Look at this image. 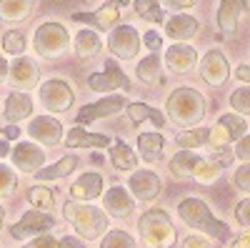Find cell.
<instances>
[{
  "instance_id": "cell-23",
  "label": "cell",
  "mask_w": 250,
  "mask_h": 248,
  "mask_svg": "<svg viewBox=\"0 0 250 248\" xmlns=\"http://www.w3.org/2000/svg\"><path fill=\"white\" fill-rule=\"evenodd\" d=\"M203 160V156H198L195 151H180L170 158L168 163V168L175 178H193L195 168H198V163Z\"/></svg>"
},
{
  "instance_id": "cell-4",
  "label": "cell",
  "mask_w": 250,
  "mask_h": 248,
  "mask_svg": "<svg viewBox=\"0 0 250 248\" xmlns=\"http://www.w3.org/2000/svg\"><path fill=\"white\" fill-rule=\"evenodd\" d=\"M138 228H140V236L143 241L148 243V246H155V248H168L173 241H175V228H173V221L168 218V213L165 211H148L140 223H138Z\"/></svg>"
},
{
  "instance_id": "cell-33",
  "label": "cell",
  "mask_w": 250,
  "mask_h": 248,
  "mask_svg": "<svg viewBox=\"0 0 250 248\" xmlns=\"http://www.w3.org/2000/svg\"><path fill=\"white\" fill-rule=\"evenodd\" d=\"M208 138H210V131L208 128H193V131H183L175 140L183 151H195V148L205 146Z\"/></svg>"
},
{
  "instance_id": "cell-20",
  "label": "cell",
  "mask_w": 250,
  "mask_h": 248,
  "mask_svg": "<svg viewBox=\"0 0 250 248\" xmlns=\"http://www.w3.org/2000/svg\"><path fill=\"white\" fill-rule=\"evenodd\" d=\"M100 191H103V176L100 173H83L70 188L75 201H93L100 196Z\"/></svg>"
},
{
  "instance_id": "cell-40",
  "label": "cell",
  "mask_w": 250,
  "mask_h": 248,
  "mask_svg": "<svg viewBox=\"0 0 250 248\" xmlns=\"http://www.w3.org/2000/svg\"><path fill=\"white\" fill-rule=\"evenodd\" d=\"M233 185L243 193H250V163H243L233 173Z\"/></svg>"
},
{
  "instance_id": "cell-38",
  "label": "cell",
  "mask_w": 250,
  "mask_h": 248,
  "mask_svg": "<svg viewBox=\"0 0 250 248\" xmlns=\"http://www.w3.org/2000/svg\"><path fill=\"white\" fill-rule=\"evenodd\" d=\"M230 106L240 115H250V88H235L230 93Z\"/></svg>"
},
{
  "instance_id": "cell-16",
  "label": "cell",
  "mask_w": 250,
  "mask_h": 248,
  "mask_svg": "<svg viewBox=\"0 0 250 248\" xmlns=\"http://www.w3.org/2000/svg\"><path fill=\"white\" fill-rule=\"evenodd\" d=\"M28 133L35 140L45 143V146H58L60 138H62V126H60V120H55L50 115H38V118L30 120Z\"/></svg>"
},
{
  "instance_id": "cell-32",
  "label": "cell",
  "mask_w": 250,
  "mask_h": 248,
  "mask_svg": "<svg viewBox=\"0 0 250 248\" xmlns=\"http://www.w3.org/2000/svg\"><path fill=\"white\" fill-rule=\"evenodd\" d=\"M218 126L228 133L230 143H233V140L238 143V140L248 133V123H245V118H240V115H235V113H225V115H220V118H218Z\"/></svg>"
},
{
  "instance_id": "cell-5",
  "label": "cell",
  "mask_w": 250,
  "mask_h": 248,
  "mask_svg": "<svg viewBox=\"0 0 250 248\" xmlns=\"http://www.w3.org/2000/svg\"><path fill=\"white\" fill-rule=\"evenodd\" d=\"M33 45H35V53L40 58L53 60V58H60L62 53L68 50L70 35L60 23H45V25H40L35 30V43Z\"/></svg>"
},
{
  "instance_id": "cell-22",
  "label": "cell",
  "mask_w": 250,
  "mask_h": 248,
  "mask_svg": "<svg viewBox=\"0 0 250 248\" xmlns=\"http://www.w3.org/2000/svg\"><path fill=\"white\" fill-rule=\"evenodd\" d=\"M65 146L68 148H105L113 146L108 135H100V133H88L83 128H73L65 138Z\"/></svg>"
},
{
  "instance_id": "cell-49",
  "label": "cell",
  "mask_w": 250,
  "mask_h": 248,
  "mask_svg": "<svg viewBox=\"0 0 250 248\" xmlns=\"http://www.w3.org/2000/svg\"><path fill=\"white\" fill-rule=\"evenodd\" d=\"M0 135H3L5 140H15V138H20V128L18 126H8V128L0 131Z\"/></svg>"
},
{
  "instance_id": "cell-54",
  "label": "cell",
  "mask_w": 250,
  "mask_h": 248,
  "mask_svg": "<svg viewBox=\"0 0 250 248\" xmlns=\"http://www.w3.org/2000/svg\"><path fill=\"white\" fill-rule=\"evenodd\" d=\"M0 156H8V143L0 140Z\"/></svg>"
},
{
  "instance_id": "cell-21",
  "label": "cell",
  "mask_w": 250,
  "mask_h": 248,
  "mask_svg": "<svg viewBox=\"0 0 250 248\" xmlns=\"http://www.w3.org/2000/svg\"><path fill=\"white\" fill-rule=\"evenodd\" d=\"M103 201H105V211L113 213L115 218H128L133 213V205H135L133 198L125 193V188H118V185H115V188H110Z\"/></svg>"
},
{
  "instance_id": "cell-28",
  "label": "cell",
  "mask_w": 250,
  "mask_h": 248,
  "mask_svg": "<svg viewBox=\"0 0 250 248\" xmlns=\"http://www.w3.org/2000/svg\"><path fill=\"white\" fill-rule=\"evenodd\" d=\"M33 10V0H0V18L15 23V20H25Z\"/></svg>"
},
{
  "instance_id": "cell-50",
  "label": "cell",
  "mask_w": 250,
  "mask_h": 248,
  "mask_svg": "<svg viewBox=\"0 0 250 248\" xmlns=\"http://www.w3.org/2000/svg\"><path fill=\"white\" fill-rule=\"evenodd\" d=\"M60 248H83V241L68 236V238H60Z\"/></svg>"
},
{
  "instance_id": "cell-25",
  "label": "cell",
  "mask_w": 250,
  "mask_h": 248,
  "mask_svg": "<svg viewBox=\"0 0 250 248\" xmlns=\"http://www.w3.org/2000/svg\"><path fill=\"white\" fill-rule=\"evenodd\" d=\"M163 146H165V140H163L160 133H140L138 135V153H140L143 160H148V163L160 160Z\"/></svg>"
},
{
  "instance_id": "cell-18",
  "label": "cell",
  "mask_w": 250,
  "mask_h": 248,
  "mask_svg": "<svg viewBox=\"0 0 250 248\" xmlns=\"http://www.w3.org/2000/svg\"><path fill=\"white\" fill-rule=\"evenodd\" d=\"M195 60H198V53L195 48L185 45V43H175L168 48L165 53V66H168L173 73H188L195 68Z\"/></svg>"
},
{
  "instance_id": "cell-52",
  "label": "cell",
  "mask_w": 250,
  "mask_h": 248,
  "mask_svg": "<svg viewBox=\"0 0 250 248\" xmlns=\"http://www.w3.org/2000/svg\"><path fill=\"white\" fill-rule=\"evenodd\" d=\"M233 248H250V231H248V233H243V236L233 243Z\"/></svg>"
},
{
  "instance_id": "cell-47",
  "label": "cell",
  "mask_w": 250,
  "mask_h": 248,
  "mask_svg": "<svg viewBox=\"0 0 250 248\" xmlns=\"http://www.w3.org/2000/svg\"><path fill=\"white\" fill-rule=\"evenodd\" d=\"M183 248H210V243H208L205 238H198V236H190L185 243H183Z\"/></svg>"
},
{
  "instance_id": "cell-13",
  "label": "cell",
  "mask_w": 250,
  "mask_h": 248,
  "mask_svg": "<svg viewBox=\"0 0 250 248\" xmlns=\"http://www.w3.org/2000/svg\"><path fill=\"white\" fill-rule=\"evenodd\" d=\"M120 108H125V98H120V95L100 98L98 103H90V106H83V108L78 111V123H80V126H85V123H93V120L110 118V115H115Z\"/></svg>"
},
{
  "instance_id": "cell-44",
  "label": "cell",
  "mask_w": 250,
  "mask_h": 248,
  "mask_svg": "<svg viewBox=\"0 0 250 248\" xmlns=\"http://www.w3.org/2000/svg\"><path fill=\"white\" fill-rule=\"evenodd\" d=\"M235 156L245 163H250V133H245L238 143H235Z\"/></svg>"
},
{
  "instance_id": "cell-30",
  "label": "cell",
  "mask_w": 250,
  "mask_h": 248,
  "mask_svg": "<svg viewBox=\"0 0 250 248\" xmlns=\"http://www.w3.org/2000/svg\"><path fill=\"white\" fill-rule=\"evenodd\" d=\"M128 118L133 123H143V120H153L155 123V128H163L165 126V118L158 108H150V106H145V103H130L128 106Z\"/></svg>"
},
{
  "instance_id": "cell-12",
  "label": "cell",
  "mask_w": 250,
  "mask_h": 248,
  "mask_svg": "<svg viewBox=\"0 0 250 248\" xmlns=\"http://www.w3.org/2000/svg\"><path fill=\"white\" fill-rule=\"evenodd\" d=\"M248 5L245 0H220V8H218V28L223 33V38H235L238 33V23L240 18L245 15Z\"/></svg>"
},
{
  "instance_id": "cell-55",
  "label": "cell",
  "mask_w": 250,
  "mask_h": 248,
  "mask_svg": "<svg viewBox=\"0 0 250 248\" xmlns=\"http://www.w3.org/2000/svg\"><path fill=\"white\" fill-rule=\"evenodd\" d=\"M3 223H5V211H3V205H0V228H3Z\"/></svg>"
},
{
  "instance_id": "cell-42",
  "label": "cell",
  "mask_w": 250,
  "mask_h": 248,
  "mask_svg": "<svg viewBox=\"0 0 250 248\" xmlns=\"http://www.w3.org/2000/svg\"><path fill=\"white\" fill-rule=\"evenodd\" d=\"M233 158H235V151H230V148H215L213 151V160L220 165V168H225V165H230L233 163Z\"/></svg>"
},
{
  "instance_id": "cell-15",
  "label": "cell",
  "mask_w": 250,
  "mask_h": 248,
  "mask_svg": "<svg viewBox=\"0 0 250 248\" xmlns=\"http://www.w3.org/2000/svg\"><path fill=\"white\" fill-rule=\"evenodd\" d=\"M38 66H35V60L33 58H23V55H18L13 60V66H10V83L18 88V90H30L35 88V83H38Z\"/></svg>"
},
{
  "instance_id": "cell-41",
  "label": "cell",
  "mask_w": 250,
  "mask_h": 248,
  "mask_svg": "<svg viewBox=\"0 0 250 248\" xmlns=\"http://www.w3.org/2000/svg\"><path fill=\"white\" fill-rule=\"evenodd\" d=\"M15 191V173L8 165H0V196H10Z\"/></svg>"
},
{
  "instance_id": "cell-53",
  "label": "cell",
  "mask_w": 250,
  "mask_h": 248,
  "mask_svg": "<svg viewBox=\"0 0 250 248\" xmlns=\"http://www.w3.org/2000/svg\"><path fill=\"white\" fill-rule=\"evenodd\" d=\"M8 70H10V66H8V60L0 55V83L5 80V75H8Z\"/></svg>"
},
{
  "instance_id": "cell-17",
  "label": "cell",
  "mask_w": 250,
  "mask_h": 248,
  "mask_svg": "<svg viewBox=\"0 0 250 248\" xmlns=\"http://www.w3.org/2000/svg\"><path fill=\"white\" fill-rule=\"evenodd\" d=\"M128 183L138 201H153L160 193V176L153 171H135Z\"/></svg>"
},
{
  "instance_id": "cell-9",
  "label": "cell",
  "mask_w": 250,
  "mask_h": 248,
  "mask_svg": "<svg viewBox=\"0 0 250 248\" xmlns=\"http://www.w3.org/2000/svg\"><path fill=\"white\" fill-rule=\"evenodd\" d=\"M55 228V218L50 213H43V211H28L23 218H20L13 228H10V236L15 241H23V238H33L38 233H45Z\"/></svg>"
},
{
  "instance_id": "cell-26",
  "label": "cell",
  "mask_w": 250,
  "mask_h": 248,
  "mask_svg": "<svg viewBox=\"0 0 250 248\" xmlns=\"http://www.w3.org/2000/svg\"><path fill=\"white\" fill-rule=\"evenodd\" d=\"M138 80L145 83V86H160V83L165 80L163 78V60L158 58V53L148 55L145 60H140L138 66Z\"/></svg>"
},
{
  "instance_id": "cell-19",
  "label": "cell",
  "mask_w": 250,
  "mask_h": 248,
  "mask_svg": "<svg viewBox=\"0 0 250 248\" xmlns=\"http://www.w3.org/2000/svg\"><path fill=\"white\" fill-rule=\"evenodd\" d=\"M198 30H200V23L193 15H175V18H170L168 23H165V33H168V38L178 40V43L190 40Z\"/></svg>"
},
{
  "instance_id": "cell-56",
  "label": "cell",
  "mask_w": 250,
  "mask_h": 248,
  "mask_svg": "<svg viewBox=\"0 0 250 248\" xmlns=\"http://www.w3.org/2000/svg\"><path fill=\"white\" fill-rule=\"evenodd\" d=\"M58 3H60V5H68V3H70V0H58Z\"/></svg>"
},
{
  "instance_id": "cell-48",
  "label": "cell",
  "mask_w": 250,
  "mask_h": 248,
  "mask_svg": "<svg viewBox=\"0 0 250 248\" xmlns=\"http://www.w3.org/2000/svg\"><path fill=\"white\" fill-rule=\"evenodd\" d=\"M198 0H165V5H170L173 10H183V8H193Z\"/></svg>"
},
{
  "instance_id": "cell-6",
  "label": "cell",
  "mask_w": 250,
  "mask_h": 248,
  "mask_svg": "<svg viewBox=\"0 0 250 248\" xmlns=\"http://www.w3.org/2000/svg\"><path fill=\"white\" fill-rule=\"evenodd\" d=\"M88 86H90L93 90H98V93L130 90V78L115 66L113 58H108V60H105V70H103V73H93V75L88 78Z\"/></svg>"
},
{
  "instance_id": "cell-24",
  "label": "cell",
  "mask_w": 250,
  "mask_h": 248,
  "mask_svg": "<svg viewBox=\"0 0 250 248\" xmlns=\"http://www.w3.org/2000/svg\"><path fill=\"white\" fill-rule=\"evenodd\" d=\"M33 113V100L25 95V93H10L8 100H5V118L13 123L23 120V118H30Z\"/></svg>"
},
{
  "instance_id": "cell-3",
  "label": "cell",
  "mask_w": 250,
  "mask_h": 248,
  "mask_svg": "<svg viewBox=\"0 0 250 248\" xmlns=\"http://www.w3.org/2000/svg\"><path fill=\"white\" fill-rule=\"evenodd\" d=\"M62 213H65V218L78 228V233L85 236V238H98L108 225L105 213L100 208H95V205H83V203L68 201L62 205Z\"/></svg>"
},
{
  "instance_id": "cell-14",
  "label": "cell",
  "mask_w": 250,
  "mask_h": 248,
  "mask_svg": "<svg viewBox=\"0 0 250 248\" xmlns=\"http://www.w3.org/2000/svg\"><path fill=\"white\" fill-rule=\"evenodd\" d=\"M10 158L15 163V168L23 171V173H38L45 163L43 148H38L35 143H18V146L13 148V153H10Z\"/></svg>"
},
{
  "instance_id": "cell-11",
  "label": "cell",
  "mask_w": 250,
  "mask_h": 248,
  "mask_svg": "<svg viewBox=\"0 0 250 248\" xmlns=\"http://www.w3.org/2000/svg\"><path fill=\"white\" fill-rule=\"evenodd\" d=\"M123 5H128V0H110L98 13H75L73 20H78V23H90L95 30H113Z\"/></svg>"
},
{
  "instance_id": "cell-7",
  "label": "cell",
  "mask_w": 250,
  "mask_h": 248,
  "mask_svg": "<svg viewBox=\"0 0 250 248\" xmlns=\"http://www.w3.org/2000/svg\"><path fill=\"white\" fill-rule=\"evenodd\" d=\"M108 48L120 60H133V58H138V50H140V35L133 25H120L110 33Z\"/></svg>"
},
{
  "instance_id": "cell-34",
  "label": "cell",
  "mask_w": 250,
  "mask_h": 248,
  "mask_svg": "<svg viewBox=\"0 0 250 248\" xmlns=\"http://www.w3.org/2000/svg\"><path fill=\"white\" fill-rule=\"evenodd\" d=\"M135 13L148 23H160L163 20V8L158 0H135Z\"/></svg>"
},
{
  "instance_id": "cell-46",
  "label": "cell",
  "mask_w": 250,
  "mask_h": 248,
  "mask_svg": "<svg viewBox=\"0 0 250 248\" xmlns=\"http://www.w3.org/2000/svg\"><path fill=\"white\" fill-rule=\"evenodd\" d=\"M25 248H60V241H55L50 236H43V238H35L33 243H28Z\"/></svg>"
},
{
  "instance_id": "cell-10",
  "label": "cell",
  "mask_w": 250,
  "mask_h": 248,
  "mask_svg": "<svg viewBox=\"0 0 250 248\" xmlns=\"http://www.w3.org/2000/svg\"><path fill=\"white\" fill-rule=\"evenodd\" d=\"M40 103L53 113H62L73 106V90L68 88V83L53 78L40 86Z\"/></svg>"
},
{
  "instance_id": "cell-36",
  "label": "cell",
  "mask_w": 250,
  "mask_h": 248,
  "mask_svg": "<svg viewBox=\"0 0 250 248\" xmlns=\"http://www.w3.org/2000/svg\"><path fill=\"white\" fill-rule=\"evenodd\" d=\"M218 173H220V165H218L213 158H203V160L198 163L193 178H198L200 183H213V180L218 178Z\"/></svg>"
},
{
  "instance_id": "cell-29",
  "label": "cell",
  "mask_w": 250,
  "mask_h": 248,
  "mask_svg": "<svg viewBox=\"0 0 250 248\" xmlns=\"http://www.w3.org/2000/svg\"><path fill=\"white\" fill-rule=\"evenodd\" d=\"M75 163H78V158L75 156H62L55 165H48V168H40L38 173H35V178H40V180H55V178H65V176H70L73 171H75Z\"/></svg>"
},
{
  "instance_id": "cell-43",
  "label": "cell",
  "mask_w": 250,
  "mask_h": 248,
  "mask_svg": "<svg viewBox=\"0 0 250 248\" xmlns=\"http://www.w3.org/2000/svg\"><path fill=\"white\" fill-rule=\"evenodd\" d=\"M235 218L240 225H245V228H250V198L240 201L238 203V208H235Z\"/></svg>"
},
{
  "instance_id": "cell-51",
  "label": "cell",
  "mask_w": 250,
  "mask_h": 248,
  "mask_svg": "<svg viewBox=\"0 0 250 248\" xmlns=\"http://www.w3.org/2000/svg\"><path fill=\"white\" fill-rule=\"evenodd\" d=\"M235 78L243 80V83H250V66H240V68L235 70Z\"/></svg>"
},
{
  "instance_id": "cell-27",
  "label": "cell",
  "mask_w": 250,
  "mask_h": 248,
  "mask_svg": "<svg viewBox=\"0 0 250 248\" xmlns=\"http://www.w3.org/2000/svg\"><path fill=\"white\" fill-rule=\"evenodd\" d=\"M100 38L95 35V30H80L75 33V40H73V50L78 58H93L95 53H100Z\"/></svg>"
},
{
  "instance_id": "cell-31",
  "label": "cell",
  "mask_w": 250,
  "mask_h": 248,
  "mask_svg": "<svg viewBox=\"0 0 250 248\" xmlns=\"http://www.w3.org/2000/svg\"><path fill=\"white\" fill-rule=\"evenodd\" d=\"M110 160H113V165H115L118 171H133L135 163H138L135 153L125 146L123 140H115L113 146H110Z\"/></svg>"
},
{
  "instance_id": "cell-8",
  "label": "cell",
  "mask_w": 250,
  "mask_h": 248,
  "mask_svg": "<svg viewBox=\"0 0 250 248\" xmlns=\"http://www.w3.org/2000/svg\"><path fill=\"white\" fill-rule=\"evenodd\" d=\"M200 78L213 88H220L223 83L230 78V66H228V58L223 55V50H208L200 60Z\"/></svg>"
},
{
  "instance_id": "cell-35",
  "label": "cell",
  "mask_w": 250,
  "mask_h": 248,
  "mask_svg": "<svg viewBox=\"0 0 250 248\" xmlns=\"http://www.w3.org/2000/svg\"><path fill=\"white\" fill-rule=\"evenodd\" d=\"M28 198H30V203L35 205V211H43V213H50V211H53V205H55V201H53V191L43 188V185H38V188H30Z\"/></svg>"
},
{
  "instance_id": "cell-39",
  "label": "cell",
  "mask_w": 250,
  "mask_h": 248,
  "mask_svg": "<svg viewBox=\"0 0 250 248\" xmlns=\"http://www.w3.org/2000/svg\"><path fill=\"white\" fill-rule=\"evenodd\" d=\"M103 248H135V241L125 231H110L103 238Z\"/></svg>"
},
{
  "instance_id": "cell-45",
  "label": "cell",
  "mask_w": 250,
  "mask_h": 248,
  "mask_svg": "<svg viewBox=\"0 0 250 248\" xmlns=\"http://www.w3.org/2000/svg\"><path fill=\"white\" fill-rule=\"evenodd\" d=\"M143 43L148 45V48H150L153 53H158V50H160V45H163V38H160V35H158L155 30H148V33L143 35Z\"/></svg>"
},
{
  "instance_id": "cell-37",
  "label": "cell",
  "mask_w": 250,
  "mask_h": 248,
  "mask_svg": "<svg viewBox=\"0 0 250 248\" xmlns=\"http://www.w3.org/2000/svg\"><path fill=\"white\" fill-rule=\"evenodd\" d=\"M3 48L10 55H23V50H25V35L18 33V30H8L5 38H3Z\"/></svg>"
},
{
  "instance_id": "cell-1",
  "label": "cell",
  "mask_w": 250,
  "mask_h": 248,
  "mask_svg": "<svg viewBox=\"0 0 250 248\" xmlns=\"http://www.w3.org/2000/svg\"><path fill=\"white\" fill-rule=\"evenodd\" d=\"M168 118L180 128H195L205 118V98L195 88H178L168 98Z\"/></svg>"
},
{
  "instance_id": "cell-2",
  "label": "cell",
  "mask_w": 250,
  "mask_h": 248,
  "mask_svg": "<svg viewBox=\"0 0 250 248\" xmlns=\"http://www.w3.org/2000/svg\"><path fill=\"white\" fill-rule=\"evenodd\" d=\"M178 216L183 218L185 225L198 228V231H205L210 238H218V241L230 238V228H228L223 221H218L210 213V208L205 205V201H200V198H185L178 205Z\"/></svg>"
}]
</instances>
